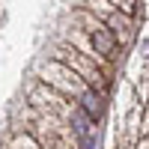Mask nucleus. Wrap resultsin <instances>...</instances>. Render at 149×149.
I'll list each match as a JSON object with an SVG mask.
<instances>
[{
    "label": "nucleus",
    "mask_w": 149,
    "mask_h": 149,
    "mask_svg": "<svg viewBox=\"0 0 149 149\" xmlns=\"http://www.w3.org/2000/svg\"><path fill=\"white\" fill-rule=\"evenodd\" d=\"M90 42L95 54H102L104 60H116V36L104 30L102 24H90Z\"/></svg>",
    "instance_id": "1"
},
{
    "label": "nucleus",
    "mask_w": 149,
    "mask_h": 149,
    "mask_svg": "<svg viewBox=\"0 0 149 149\" xmlns=\"http://www.w3.org/2000/svg\"><path fill=\"white\" fill-rule=\"evenodd\" d=\"M78 98H81V110H86L93 119H98V116L104 113V98H102V93H95L93 86H86Z\"/></svg>",
    "instance_id": "2"
}]
</instances>
